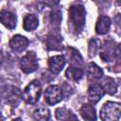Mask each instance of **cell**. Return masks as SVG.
<instances>
[{
	"label": "cell",
	"instance_id": "cell-1",
	"mask_svg": "<svg viewBox=\"0 0 121 121\" xmlns=\"http://www.w3.org/2000/svg\"><path fill=\"white\" fill-rule=\"evenodd\" d=\"M85 9L80 4H73L69 8V23L76 34L80 33L83 30L85 25Z\"/></svg>",
	"mask_w": 121,
	"mask_h": 121
},
{
	"label": "cell",
	"instance_id": "cell-2",
	"mask_svg": "<svg viewBox=\"0 0 121 121\" xmlns=\"http://www.w3.org/2000/svg\"><path fill=\"white\" fill-rule=\"evenodd\" d=\"M120 116L121 104L119 102L108 101L99 111V117L102 121H120Z\"/></svg>",
	"mask_w": 121,
	"mask_h": 121
},
{
	"label": "cell",
	"instance_id": "cell-3",
	"mask_svg": "<svg viewBox=\"0 0 121 121\" xmlns=\"http://www.w3.org/2000/svg\"><path fill=\"white\" fill-rule=\"evenodd\" d=\"M41 94H42L41 83L37 79H34L30 81L23 91L22 98L28 104H35L36 102H38Z\"/></svg>",
	"mask_w": 121,
	"mask_h": 121
},
{
	"label": "cell",
	"instance_id": "cell-4",
	"mask_svg": "<svg viewBox=\"0 0 121 121\" xmlns=\"http://www.w3.org/2000/svg\"><path fill=\"white\" fill-rule=\"evenodd\" d=\"M38 59L34 51H27L20 60V68L26 74L35 72L38 69Z\"/></svg>",
	"mask_w": 121,
	"mask_h": 121
},
{
	"label": "cell",
	"instance_id": "cell-5",
	"mask_svg": "<svg viewBox=\"0 0 121 121\" xmlns=\"http://www.w3.org/2000/svg\"><path fill=\"white\" fill-rule=\"evenodd\" d=\"M120 51H119V45H114V43L112 41L106 42L101 46L100 51V58L104 61H111L115 57H119Z\"/></svg>",
	"mask_w": 121,
	"mask_h": 121
},
{
	"label": "cell",
	"instance_id": "cell-6",
	"mask_svg": "<svg viewBox=\"0 0 121 121\" xmlns=\"http://www.w3.org/2000/svg\"><path fill=\"white\" fill-rule=\"evenodd\" d=\"M63 97L62 90L58 85H50L44 92V100L49 105H55L61 101Z\"/></svg>",
	"mask_w": 121,
	"mask_h": 121
},
{
	"label": "cell",
	"instance_id": "cell-7",
	"mask_svg": "<svg viewBox=\"0 0 121 121\" xmlns=\"http://www.w3.org/2000/svg\"><path fill=\"white\" fill-rule=\"evenodd\" d=\"M2 97L5 99L7 104L11 107H16L22 98V94L18 88L14 86H8L4 89Z\"/></svg>",
	"mask_w": 121,
	"mask_h": 121
},
{
	"label": "cell",
	"instance_id": "cell-8",
	"mask_svg": "<svg viewBox=\"0 0 121 121\" xmlns=\"http://www.w3.org/2000/svg\"><path fill=\"white\" fill-rule=\"evenodd\" d=\"M28 43L29 41L27 40V38L20 34L12 36L11 39L9 40V47L15 53H20L24 51L27 47Z\"/></svg>",
	"mask_w": 121,
	"mask_h": 121
},
{
	"label": "cell",
	"instance_id": "cell-9",
	"mask_svg": "<svg viewBox=\"0 0 121 121\" xmlns=\"http://www.w3.org/2000/svg\"><path fill=\"white\" fill-rule=\"evenodd\" d=\"M65 62H66V60H65L64 56H62V55H55V56L50 57L48 59L49 71L54 75L59 74L64 67Z\"/></svg>",
	"mask_w": 121,
	"mask_h": 121
},
{
	"label": "cell",
	"instance_id": "cell-10",
	"mask_svg": "<svg viewBox=\"0 0 121 121\" xmlns=\"http://www.w3.org/2000/svg\"><path fill=\"white\" fill-rule=\"evenodd\" d=\"M104 94H105V92H104V90L100 84L93 83L88 88V92H87L88 100L90 103H93V104L97 103L103 97Z\"/></svg>",
	"mask_w": 121,
	"mask_h": 121
},
{
	"label": "cell",
	"instance_id": "cell-11",
	"mask_svg": "<svg viewBox=\"0 0 121 121\" xmlns=\"http://www.w3.org/2000/svg\"><path fill=\"white\" fill-rule=\"evenodd\" d=\"M16 16L14 13L9 10H1L0 11V23L5 26L7 28L13 29L16 27Z\"/></svg>",
	"mask_w": 121,
	"mask_h": 121
},
{
	"label": "cell",
	"instance_id": "cell-12",
	"mask_svg": "<svg viewBox=\"0 0 121 121\" xmlns=\"http://www.w3.org/2000/svg\"><path fill=\"white\" fill-rule=\"evenodd\" d=\"M111 27V19L106 15H101L97 18L95 24V32L98 35L106 34Z\"/></svg>",
	"mask_w": 121,
	"mask_h": 121
},
{
	"label": "cell",
	"instance_id": "cell-13",
	"mask_svg": "<svg viewBox=\"0 0 121 121\" xmlns=\"http://www.w3.org/2000/svg\"><path fill=\"white\" fill-rule=\"evenodd\" d=\"M79 113L81 117L86 121H95L97 119L95 109L94 106H92V104H83L79 109Z\"/></svg>",
	"mask_w": 121,
	"mask_h": 121
},
{
	"label": "cell",
	"instance_id": "cell-14",
	"mask_svg": "<svg viewBox=\"0 0 121 121\" xmlns=\"http://www.w3.org/2000/svg\"><path fill=\"white\" fill-rule=\"evenodd\" d=\"M56 118L60 121H78L77 115L69 109L66 108H58L55 112Z\"/></svg>",
	"mask_w": 121,
	"mask_h": 121
},
{
	"label": "cell",
	"instance_id": "cell-15",
	"mask_svg": "<svg viewBox=\"0 0 121 121\" xmlns=\"http://www.w3.org/2000/svg\"><path fill=\"white\" fill-rule=\"evenodd\" d=\"M103 76V70L94 62H90L87 66V78L90 81H96Z\"/></svg>",
	"mask_w": 121,
	"mask_h": 121
},
{
	"label": "cell",
	"instance_id": "cell-16",
	"mask_svg": "<svg viewBox=\"0 0 121 121\" xmlns=\"http://www.w3.org/2000/svg\"><path fill=\"white\" fill-rule=\"evenodd\" d=\"M39 26L38 17L35 14H26L23 21V27L26 31H32Z\"/></svg>",
	"mask_w": 121,
	"mask_h": 121
},
{
	"label": "cell",
	"instance_id": "cell-17",
	"mask_svg": "<svg viewBox=\"0 0 121 121\" xmlns=\"http://www.w3.org/2000/svg\"><path fill=\"white\" fill-rule=\"evenodd\" d=\"M46 46L50 50H60L61 48V37L53 33L47 36Z\"/></svg>",
	"mask_w": 121,
	"mask_h": 121
},
{
	"label": "cell",
	"instance_id": "cell-18",
	"mask_svg": "<svg viewBox=\"0 0 121 121\" xmlns=\"http://www.w3.org/2000/svg\"><path fill=\"white\" fill-rule=\"evenodd\" d=\"M83 70L80 68V67H78V66H70L66 72H65V77L72 80V81H78L82 76H83Z\"/></svg>",
	"mask_w": 121,
	"mask_h": 121
},
{
	"label": "cell",
	"instance_id": "cell-19",
	"mask_svg": "<svg viewBox=\"0 0 121 121\" xmlns=\"http://www.w3.org/2000/svg\"><path fill=\"white\" fill-rule=\"evenodd\" d=\"M33 117L37 121H48L50 119V111L45 107L36 108L33 112Z\"/></svg>",
	"mask_w": 121,
	"mask_h": 121
},
{
	"label": "cell",
	"instance_id": "cell-20",
	"mask_svg": "<svg viewBox=\"0 0 121 121\" xmlns=\"http://www.w3.org/2000/svg\"><path fill=\"white\" fill-rule=\"evenodd\" d=\"M101 86H102L104 92H107L110 95H113L117 91V84L115 83L114 79L110 78V77H106L104 78Z\"/></svg>",
	"mask_w": 121,
	"mask_h": 121
},
{
	"label": "cell",
	"instance_id": "cell-21",
	"mask_svg": "<svg viewBox=\"0 0 121 121\" xmlns=\"http://www.w3.org/2000/svg\"><path fill=\"white\" fill-rule=\"evenodd\" d=\"M69 50L71 52H68L67 55H69V59H70V62H71L72 66L81 65L83 63V60H82V58H81L80 54L78 53V51H77L74 48H69Z\"/></svg>",
	"mask_w": 121,
	"mask_h": 121
},
{
	"label": "cell",
	"instance_id": "cell-22",
	"mask_svg": "<svg viewBox=\"0 0 121 121\" xmlns=\"http://www.w3.org/2000/svg\"><path fill=\"white\" fill-rule=\"evenodd\" d=\"M99 41L93 39L89 43V57H94L96 53L97 50L99 49Z\"/></svg>",
	"mask_w": 121,
	"mask_h": 121
},
{
	"label": "cell",
	"instance_id": "cell-23",
	"mask_svg": "<svg viewBox=\"0 0 121 121\" xmlns=\"http://www.w3.org/2000/svg\"><path fill=\"white\" fill-rule=\"evenodd\" d=\"M0 121H4V116L2 115V113H1V112H0Z\"/></svg>",
	"mask_w": 121,
	"mask_h": 121
},
{
	"label": "cell",
	"instance_id": "cell-24",
	"mask_svg": "<svg viewBox=\"0 0 121 121\" xmlns=\"http://www.w3.org/2000/svg\"><path fill=\"white\" fill-rule=\"evenodd\" d=\"M12 121H23L21 118H15V119H13Z\"/></svg>",
	"mask_w": 121,
	"mask_h": 121
},
{
	"label": "cell",
	"instance_id": "cell-25",
	"mask_svg": "<svg viewBox=\"0 0 121 121\" xmlns=\"http://www.w3.org/2000/svg\"><path fill=\"white\" fill-rule=\"evenodd\" d=\"M1 61H2V54H1V51H0V64H1Z\"/></svg>",
	"mask_w": 121,
	"mask_h": 121
}]
</instances>
